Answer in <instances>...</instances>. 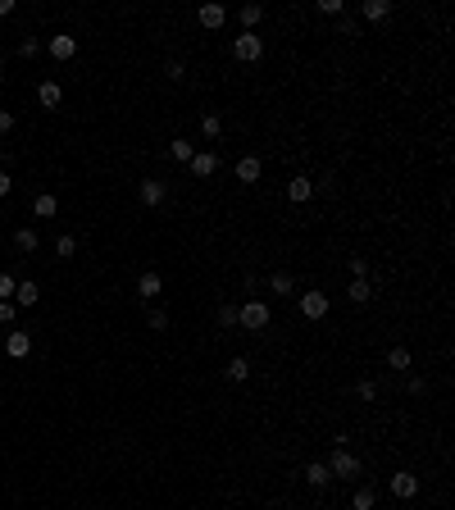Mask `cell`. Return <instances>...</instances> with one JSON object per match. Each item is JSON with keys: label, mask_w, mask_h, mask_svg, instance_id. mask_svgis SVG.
Instances as JSON below:
<instances>
[{"label": "cell", "mask_w": 455, "mask_h": 510, "mask_svg": "<svg viewBox=\"0 0 455 510\" xmlns=\"http://www.w3.org/2000/svg\"><path fill=\"white\" fill-rule=\"evenodd\" d=\"M269 324H274V310H269V301L250 296L246 305H237V329H246V333H264Z\"/></svg>", "instance_id": "cell-1"}, {"label": "cell", "mask_w": 455, "mask_h": 510, "mask_svg": "<svg viewBox=\"0 0 455 510\" xmlns=\"http://www.w3.org/2000/svg\"><path fill=\"white\" fill-rule=\"evenodd\" d=\"M323 465H328V474H333V478H346V483H355V478L364 474L360 456H355L351 447H333V456H328Z\"/></svg>", "instance_id": "cell-2"}, {"label": "cell", "mask_w": 455, "mask_h": 510, "mask_svg": "<svg viewBox=\"0 0 455 510\" xmlns=\"http://www.w3.org/2000/svg\"><path fill=\"white\" fill-rule=\"evenodd\" d=\"M232 55H237L241 64H259V60H264V37L237 32V37H232Z\"/></svg>", "instance_id": "cell-3"}, {"label": "cell", "mask_w": 455, "mask_h": 510, "mask_svg": "<svg viewBox=\"0 0 455 510\" xmlns=\"http://www.w3.org/2000/svg\"><path fill=\"white\" fill-rule=\"evenodd\" d=\"M137 200L146 210H160L164 200H169V182H164V178H141L137 182Z\"/></svg>", "instance_id": "cell-4"}, {"label": "cell", "mask_w": 455, "mask_h": 510, "mask_svg": "<svg viewBox=\"0 0 455 510\" xmlns=\"http://www.w3.org/2000/svg\"><path fill=\"white\" fill-rule=\"evenodd\" d=\"M219 165H224V160H219V151H196V155L187 160V173H191V178H214Z\"/></svg>", "instance_id": "cell-5"}, {"label": "cell", "mask_w": 455, "mask_h": 510, "mask_svg": "<svg viewBox=\"0 0 455 510\" xmlns=\"http://www.w3.org/2000/svg\"><path fill=\"white\" fill-rule=\"evenodd\" d=\"M328 310H333V301H328V292H301V314L305 319H328Z\"/></svg>", "instance_id": "cell-6"}, {"label": "cell", "mask_w": 455, "mask_h": 510, "mask_svg": "<svg viewBox=\"0 0 455 510\" xmlns=\"http://www.w3.org/2000/svg\"><path fill=\"white\" fill-rule=\"evenodd\" d=\"M232 173H237V182H246V187H250V182L264 178V160H259V155H241L237 165H232Z\"/></svg>", "instance_id": "cell-7"}, {"label": "cell", "mask_w": 455, "mask_h": 510, "mask_svg": "<svg viewBox=\"0 0 455 510\" xmlns=\"http://www.w3.org/2000/svg\"><path fill=\"white\" fill-rule=\"evenodd\" d=\"M392 497H401V502L419 497V474H410V469H396V474H392Z\"/></svg>", "instance_id": "cell-8"}, {"label": "cell", "mask_w": 455, "mask_h": 510, "mask_svg": "<svg viewBox=\"0 0 455 510\" xmlns=\"http://www.w3.org/2000/svg\"><path fill=\"white\" fill-rule=\"evenodd\" d=\"M314 191H319V182H314V178H305V173H296V178L287 182V200H296V205L314 200Z\"/></svg>", "instance_id": "cell-9"}, {"label": "cell", "mask_w": 455, "mask_h": 510, "mask_svg": "<svg viewBox=\"0 0 455 510\" xmlns=\"http://www.w3.org/2000/svg\"><path fill=\"white\" fill-rule=\"evenodd\" d=\"M5 355H9V360H27V355H32V333L14 329V333L5 338Z\"/></svg>", "instance_id": "cell-10"}, {"label": "cell", "mask_w": 455, "mask_h": 510, "mask_svg": "<svg viewBox=\"0 0 455 510\" xmlns=\"http://www.w3.org/2000/svg\"><path fill=\"white\" fill-rule=\"evenodd\" d=\"M46 55H51V60H73L77 55V37H69V32H60V37H51V42H46Z\"/></svg>", "instance_id": "cell-11"}, {"label": "cell", "mask_w": 455, "mask_h": 510, "mask_svg": "<svg viewBox=\"0 0 455 510\" xmlns=\"http://www.w3.org/2000/svg\"><path fill=\"white\" fill-rule=\"evenodd\" d=\"M37 101H41V110H60V105H64V87L55 78H46L41 87H37Z\"/></svg>", "instance_id": "cell-12"}, {"label": "cell", "mask_w": 455, "mask_h": 510, "mask_svg": "<svg viewBox=\"0 0 455 510\" xmlns=\"http://www.w3.org/2000/svg\"><path fill=\"white\" fill-rule=\"evenodd\" d=\"M196 18H200V27L219 32V27L228 23V9H224V5H200V9H196Z\"/></svg>", "instance_id": "cell-13"}, {"label": "cell", "mask_w": 455, "mask_h": 510, "mask_svg": "<svg viewBox=\"0 0 455 510\" xmlns=\"http://www.w3.org/2000/svg\"><path fill=\"white\" fill-rule=\"evenodd\" d=\"M160 292H164V278L155 274V269H146V274L137 278V296H141V301H155Z\"/></svg>", "instance_id": "cell-14"}, {"label": "cell", "mask_w": 455, "mask_h": 510, "mask_svg": "<svg viewBox=\"0 0 455 510\" xmlns=\"http://www.w3.org/2000/svg\"><path fill=\"white\" fill-rule=\"evenodd\" d=\"M346 301H351V305H369V301H373V283H369V278H351V287H346Z\"/></svg>", "instance_id": "cell-15"}, {"label": "cell", "mask_w": 455, "mask_h": 510, "mask_svg": "<svg viewBox=\"0 0 455 510\" xmlns=\"http://www.w3.org/2000/svg\"><path fill=\"white\" fill-rule=\"evenodd\" d=\"M200 137H205V141H219V137H224V114H219V110L200 114Z\"/></svg>", "instance_id": "cell-16"}, {"label": "cell", "mask_w": 455, "mask_h": 510, "mask_svg": "<svg viewBox=\"0 0 455 510\" xmlns=\"http://www.w3.org/2000/svg\"><path fill=\"white\" fill-rule=\"evenodd\" d=\"M237 23H241V32H255V27L264 23V5H241L237 9Z\"/></svg>", "instance_id": "cell-17"}, {"label": "cell", "mask_w": 455, "mask_h": 510, "mask_svg": "<svg viewBox=\"0 0 455 510\" xmlns=\"http://www.w3.org/2000/svg\"><path fill=\"white\" fill-rule=\"evenodd\" d=\"M14 301H18V305H23V310H27V305H37V301H41V287H37L32 278H23V283L14 287Z\"/></svg>", "instance_id": "cell-18"}, {"label": "cell", "mask_w": 455, "mask_h": 510, "mask_svg": "<svg viewBox=\"0 0 455 510\" xmlns=\"http://www.w3.org/2000/svg\"><path fill=\"white\" fill-rule=\"evenodd\" d=\"M305 483L309 487H328V483H333V474H328L323 460H309V465H305Z\"/></svg>", "instance_id": "cell-19"}, {"label": "cell", "mask_w": 455, "mask_h": 510, "mask_svg": "<svg viewBox=\"0 0 455 510\" xmlns=\"http://www.w3.org/2000/svg\"><path fill=\"white\" fill-rule=\"evenodd\" d=\"M264 287H269L274 296H292V292H296V278H292V274H269Z\"/></svg>", "instance_id": "cell-20"}, {"label": "cell", "mask_w": 455, "mask_h": 510, "mask_svg": "<svg viewBox=\"0 0 455 510\" xmlns=\"http://www.w3.org/2000/svg\"><path fill=\"white\" fill-rule=\"evenodd\" d=\"M360 14L369 18V23H383V18L392 14V0H364V5H360Z\"/></svg>", "instance_id": "cell-21"}, {"label": "cell", "mask_w": 455, "mask_h": 510, "mask_svg": "<svg viewBox=\"0 0 455 510\" xmlns=\"http://www.w3.org/2000/svg\"><path fill=\"white\" fill-rule=\"evenodd\" d=\"M32 215H37V219H55V215H60V200H55L51 191H41V196L32 200Z\"/></svg>", "instance_id": "cell-22"}, {"label": "cell", "mask_w": 455, "mask_h": 510, "mask_svg": "<svg viewBox=\"0 0 455 510\" xmlns=\"http://www.w3.org/2000/svg\"><path fill=\"white\" fill-rule=\"evenodd\" d=\"M224 374H228V383H246L250 378V360H246V355H232Z\"/></svg>", "instance_id": "cell-23"}, {"label": "cell", "mask_w": 455, "mask_h": 510, "mask_svg": "<svg viewBox=\"0 0 455 510\" xmlns=\"http://www.w3.org/2000/svg\"><path fill=\"white\" fill-rule=\"evenodd\" d=\"M14 246H18L23 255H32L37 246H41V237H37V228H18V233H14Z\"/></svg>", "instance_id": "cell-24"}, {"label": "cell", "mask_w": 455, "mask_h": 510, "mask_svg": "<svg viewBox=\"0 0 455 510\" xmlns=\"http://www.w3.org/2000/svg\"><path fill=\"white\" fill-rule=\"evenodd\" d=\"M191 155H196V146H191L187 137H173V146H169V160H178V165H187Z\"/></svg>", "instance_id": "cell-25"}, {"label": "cell", "mask_w": 455, "mask_h": 510, "mask_svg": "<svg viewBox=\"0 0 455 510\" xmlns=\"http://www.w3.org/2000/svg\"><path fill=\"white\" fill-rule=\"evenodd\" d=\"M373 506H378V492H373V487H355L351 510H373Z\"/></svg>", "instance_id": "cell-26"}, {"label": "cell", "mask_w": 455, "mask_h": 510, "mask_svg": "<svg viewBox=\"0 0 455 510\" xmlns=\"http://www.w3.org/2000/svg\"><path fill=\"white\" fill-rule=\"evenodd\" d=\"M387 364H392L396 374H405V369H410L414 360H410V351H405V346H392V351H387Z\"/></svg>", "instance_id": "cell-27"}, {"label": "cell", "mask_w": 455, "mask_h": 510, "mask_svg": "<svg viewBox=\"0 0 455 510\" xmlns=\"http://www.w3.org/2000/svg\"><path fill=\"white\" fill-rule=\"evenodd\" d=\"M55 255L73 260V255H77V237H69V233H60V237H55Z\"/></svg>", "instance_id": "cell-28"}, {"label": "cell", "mask_w": 455, "mask_h": 510, "mask_svg": "<svg viewBox=\"0 0 455 510\" xmlns=\"http://www.w3.org/2000/svg\"><path fill=\"white\" fill-rule=\"evenodd\" d=\"M41 51H46V46L37 42V37H23V42H18V55H23V60H37Z\"/></svg>", "instance_id": "cell-29"}, {"label": "cell", "mask_w": 455, "mask_h": 510, "mask_svg": "<svg viewBox=\"0 0 455 510\" xmlns=\"http://www.w3.org/2000/svg\"><path fill=\"white\" fill-rule=\"evenodd\" d=\"M355 397H360V401H378V383H373V378L355 383Z\"/></svg>", "instance_id": "cell-30"}, {"label": "cell", "mask_w": 455, "mask_h": 510, "mask_svg": "<svg viewBox=\"0 0 455 510\" xmlns=\"http://www.w3.org/2000/svg\"><path fill=\"white\" fill-rule=\"evenodd\" d=\"M346 269H351V278H369V260H364V255H351V260H346Z\"/></svg>", "instance_id": "cell-31"}, {"label": "cell", "mask_w": 455, "mask_h": 510, "mask_svg": "<svg viewBox=\"0 0 455 510\" xmlns=\"http://www.w3.org/2000/svg\"><path fill=\"white\" fill-rule=\"evenodd\" d=\"M319 14H333V18H342V14H346V5H342V0H319Z\"/></svg>", "instance_id": "cell-32"}, {"label": "cell", "mask_w": 455, "mask_h": 510, "mask_svg": "<svg viewBox=\"0 0 455 510\" xmlns=\"http://www.w3.org/2000/svg\"><path fill=\"white\" fill-rule=\"evenodd\" d=\"M219 329H237V305H224V310H219Z\"/></svg>", "instance_id": "cell-33"}, {"label": "cell", "mask_w": 455, "mask_h": 510, "mask_svg": "<svg viewBox=\"0 0 455 510\" xmlns=\"http://www.w3.org/2000/svg\"><path fill=\"white\" fill-rule=\"evenodd\" d=\"M14 287H18L14 274H0V301H9V296H14Z\"/></svg>", "instance_id": "cell-34"}, {"label": "cell", "mask_w": 455, "mask_h": 510, "mask_svg": "<svg viewBox=\"0 0 455 510\" xmlns=\"http://www.w3.org/2000/svg\"><path fill=\"white\" fill-rule=\"evenodd\" d=\"M146 324H150L155 333H164V329H169V314H164V310H150V314H146Z\"/></svg>", "instance_id": "cell-35"}, {"label": "cell", "mask_w": 455, "mask_h": 510, "mask_svg": "<svg viewBox=\"0 0 455 510\" xmlns=\"http://www.w3.org/2000/svg\"><path fill=\"white\" fill-rule=\"evenodd\" d=\"M164 73H169L173 82H182V78H187V64H182V60H169V69H164Z\"/></svg>", "instance_id": "cell-36"}, {"label": "cell", "mask_w": 455, "mask_h": 510, "mask_svg": "<svg viewBox=\"0 0 455 510\" xmlns=\"http://www.w3.org/2000/svg\"><path fill=\"white\" fill-rule=\"evenodd\" d=\"M14 314H18L14 301H0V324H14Z\"/></svg>", "instance_id": "cell-37"}, {"label": "cell", "mask_w": 455, "mask_h": 510, "mask_svg": "<svg viewBox=\"0 0 455 510\" xmlns=\"http://www.w3.org/2000/svg\"><path fill=\"white\" fill-rule=\"evenodd\" d=\"M9 132H14V114L0 110V137H9Z\"/></svg>", "instance_id": "cell-38"}, {"label": "cell", "mask_w": 455, "mask_h": 510, "mask_svg": "<svg viewBox=\"0 0 455 510\" xmlns=\"http://www.w3.org/2000/svg\"><path fill=\"white\" fill-rule=\"evenodd\" d=\"M405 392H410V397H423V392H428V383H423V378H410V383H405Z\"/></svg>", "instance_id": "cell-39"}, {"label": "cell", "mask_w": 455, "mask_h": 510, "mask_svg": "<svg viewBox=\"0 0 455 510\" xmlns=\"http://www.w3.org/2000/svg\"><path fill=\"white\" fill-rule=\"evenodd\" d=\"M9 191H14V178H9V173H5V169H0V200H5V196H9Z\"/></svg>", "instance_id": "cell-40"}, {"label": "cell", "mask_w": 455, "mask_h": 510, "mask_svg": "<svg viewBox=\"0 0 455 510\" xmlns=\"http://www.w3.org/2000/svg\"><path fill=\"white\" fill-rule=\"evenodd\" d=\"M14 14V0H0V18H9Z\"/></svg>", "instance_id": "cell-41"}, {"label": "cell", "mask_w": 455, "mask_h": 510, "mask_svg": "<svg viewBox=\"0 0 455 510\" xmlns=\"http://www.w3.org/2000/svg\"><path fill=\"white\" fill-rule=\"evenodd\" d=\"M0 78H5V55H0Z\"/></svg>", "instance_id": "cell-42"}]
</instances>
